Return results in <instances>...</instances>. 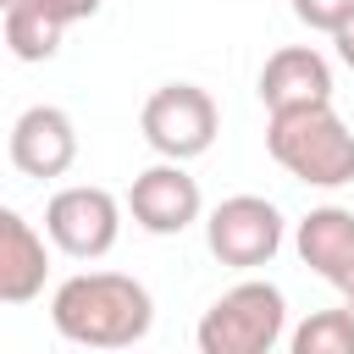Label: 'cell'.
<instances>
[{
	"mask_svg": "<svg viewBox=\"0 0 354 354\" xmlns=\"http://www.w3.org/2000/svg\"><path fill=\"white\" fill-rule=\"evenodd\" d=\"M50 321L77 348H133L155 326V299L127 271H77L50 293Z\"/></svg>",
	"mask_w": 354,
	"mask_h": 354,
	"instance_id": "obj_1",
	"label": "cell"
},
{
	"mask_svg": "<svg viewBox=\"0 0 354 354\" xmlns=\"http://www.w3.org/2000/svg\"><path fill=\"white\" fill-rule=\"evenodd\" d=\"M266 149H271V160L288 177H299L310 188H343V183H354V133L332 111V100L266 111Z\"/></svg>",
	"mask_w": 354,
	"mask_h": 354,
	"instance_id": "obj_2",
	"label": "cell"
},
{
	"mask_svg": "<svg viewBox=\"0 0 354 354\" xmlns=\"http://www.w3.org/2000/svg\"><path fill=\"white\" fill-rule=\"evenodd\" d=\"M288 332V299L266 277L232 282L194 326L199 354H271Z\"/></svg>",
	"mask_w": 354,
	"mask_h": 354,
	"instance_id": "obj_3",
	"label": "cell"
},
{
	"mask_svg": "<svg viewBox=\"0 0 354 354\" xmlns=\"http://www.w3.org/2000/svg\"><path fill=\"white\" fill-rule=\"evenodd\" d=\"M138 127H144V144L160 155V160H199L216 133H221V111L210 100V88L199 83H160L144 111H138Z\"/></svg>",
	"mask_w": 354,
	"mask_h": 354,
	"instance_id": "obj_4",
	"label": "cell"
},
{
	"mask_svg": "<svg viewBox=\"0 0 354 354\" xmlns=\"http://www.w3.org/2000/svg\"><path fill=\"white\" fill-rule=\"evenodd\" d=\"M44 238L72 260H100L122 238V199L100 183L55 188L50 205H44Z\"/></svg>",
	"mask_w": 354,
	"mask_h": 354,
	"instance_id": "obj_5",
	"label": "cell"
},
{
	"mask_svg": "<svg viewBox=\"0 0 354 354\" xmlns=\"http://www.w3.org/2000/svg\"><path fill=\"white\" fill-rule=\"evenodd\" d=\"M205 243L232 271L271 266L277 249H282V210L271 199H260V194H232L205 216Z\"/></svg>",
	"mask_w": 354,
	"mask_h": 354,
	"instance_id": "obj_6",
	"label": "cell"
},
{
	"mask_svg": "<svg viewBox=\"0 0 354 354\" xmlns=\"http://www.w3.org/2000/svg\"><path fill=\"white\" fill-rule=\"evenodd\" d=\"M127 210H133V221H138L144 232L177 238V232H188V227L205 216V194H199V183L188 177L183 160H155V166H144V171L133 177Z\"/></svg>",
	"mask_w": 354,
	"mask_h": 354,
	"instance_id": "obj_7",
	"label": "cell"
},
{
	"mask_svg": "<svg viewBox=\"0 0 354 354\" xmlns=\"http://www.w3.org/2000/svg\"><path fill=\"white\" fill-rule=\"evenodd\" d=\"M6 149H11V166H17L22 177H39V183L66 177L72 160H77V122H72L61 105H28V111L11 122Z\"/></svg>",
	"mask_w": 354,
	"mask_h": 354,
	"instance_id": "obj_8",
	"label": "cell"
},
{
	"mask_svg": "<svg viewBox=\"0 0 354 354\" xmlns=\"http://www.w3.org/2000/svg\"><path fill=\"white\" fill-rule=\"evenodd\" d=\"M260 105L266 111H288V105H321L332 100V61L315 44H282L266 55L260 66Z\"/></svg>",
	"mask_w": 354,
	"mask_h": 354,
	"instance_id": "obj_9",
	"label": "cell"
},
{
	"mask_svg": "<svg viewBox=\"0 0 354 354\" xmlns=\"http://www.w3.org/2000/svg\"><path fill=\"white\" fill-rule=\"evenodd\" d=\"M44 277H50V249H44V232L0 205V304H33L44 293Z\"/></svg>",
	"mask_w": 354,
	"mask_h": 354,
	"instance_id": "obj_10",
	"label": "cell"
},
{
	"mask_svg": "<svg viewBox=\"0 0 354 354\" xmlns=\"http://www.w3.org/2000/svg\"><path fill=\"white\" fill-rule=\"evenodd\" d=\"M293 249H299V260H304L315 277H326V282L337 288L343 271L354 266V210H343V205L310 210V216L299 221V232H293Z\"/></svg>",
	"mask_w": 354,
	"mask_h": 354,
	"instance_id": "obj_11",
	"label": "cell"
},
{
	"mask_svg": "<svg viewBox=\"0 0 354 354\" xmlns=\"http://www.w3.org/2000/svg\"><path fill=\"white\" fill-rule=\"evenodd\" d=\"M288 354H354V304L310 310L288 332Z\"/></svg>",
	"mask_w": 354,
	"mask_h": 354,
	"instance_id": "obj_12",
	"label": "cell"
},
{
	"mask_svg": "<svg viewBox=\"0 0 354 354\" xmlns=\"http://www.w3.org/2000/svg\"><path fill=\"white\" fill-rule=\"evenodd\" d=\"M61 39H66V28L50 22L44 11H33L28 0H17V6L6 11V44H11L17 61H50V55L61 50Z\"/></svg>",
	"mask_w": 354,
	"mask_h": 354,
	"instance_id": "obj_13",
	"label": "cell"
},
{
	"mask_svg": "<svg viewBox=\"0 0 354 354\" xmlns=\"http://www.w3.org/2000/svg\"><path fill=\"white\" fill-rule=\"evenodd\" d=\"M293 17H299L310 33H337V28L354 17V0H293Z\"/></svg>",
	"mask_w": 354,
	"mask_h": 354,
	"instance_id": "obj_14",
	"label": "cell"
},
{
	"mask_svg": "<svg viewBox=\"0 0 354 354\" xmlns=\"http://www.w3.org/2000/svg\"><path fill=\"white\" fill-rule=\"evenodd\" d=\"M33 11H44L50 22H61V28H72V22H83V17H94L100 11V0H28Z\"/></svg>",
	"mask_w": 354,
	"mask_h": 354,
	"instance_id": "obj_15",
	"label": "cell"
},
{
	"mask_svg": "<svg viewBox=\"0 0 354 354\" xmlns=\"http://www.w3.org/2000/svg\"><path fill=\"white\" fill-rule=\"evenodd\" d=\"M332 44H337V61H343V66L354 72V17H348V22L337 28V33H332Z\"/></svg>",
	"mask_w": 354,
	"mask_h": 354,
	"instance_id": "obj_16",
	"label": "cell"
},
{
	"mask_svg": "<svg viewBox=\"0 0 354 354\" xmlns=\"http://www.w3.org/2000/svg\"><path fill=\"white\" fill-rule=\"evenodd\" d=\"M337 293H343V299H348V304H354V266H348V271H343V282H337Z\"/></svg>",
	"mask_w": 354,
	"mask_h": 354,
	"instance_id": "obj_17",
	"label": "cell"
},
{
	"mask_svg": "<svg viewBox=\"0 0 354 354\" xmlns=\"http://www.w3.org/2000/svg\"><path fill=\"white\" fill-rule=\"evenodd\" d=\"M11 6H17V0H0V17H6V11H11Z\"/></svg>",
	"mask_w": 354,
	"mask_h": 354,
	"instance_id": "obj_18",
	"label": "cell"
}]
</instances>
